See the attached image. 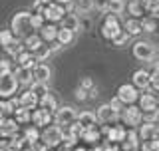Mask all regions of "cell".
<instances>
[{"instance_id":"obj_1","label":"cell","mask_w":159,"mask_h":151,"mask_svg":"<svg viewBox=\"0 0 159 151\" xmlns=\"http://www.w3.org/2000/svg\"><path fill=\"white\" fill-rule=\"evenodd\" d=\"M10 30L20 40H26L28 36L36 34L32 28V12H16L10 20Z\"/></svg>"},{"instance_id":"obj_2","label":"cell","mask_w":159,"mask_h":151,"mask_svg":"<svg viewBox=\"0 0 159 151\" xmlns=\"http://www.w3.org/2000/svg\"><path fill=\"white\" fill-rule=\"evenodd\" d=\"M64 129L62 127H58L56 123L54 125H48V127H44V131H42V141L46 143V147L48 149H58L60 145L64 143Z\"/></svg>"},{"instance_id":"obj_3","label":"cell","mask_w":159,"mask_h":151,"mask_svg":"<svg viewBox=\"0 0 159 151\" xmlns=\"http://www.w3.org/2000/svg\"><path fill=\"white\" fill-rule=\"evenodd\" d=\"M74 121H78V112L74 108H70V105H62V108H58V112L54 113V123H56L58 127H62L64 131H66Z\"/></svg>"},{"instance_id":"obj_4","label":"cell","mask_w":159,"mask_h":151,"mask_svg":"<svg viewBox=\"0 0 159 151\" xmlns=\"http://www.w3.org/2000/svg\"><path fill=\"white\" fill-rule=\"evenodd\" d=\"M18 80L16 76L12 74H0V99H10L14 98V94H16L18 89Z\"/></svg>"},{"instance_id":"obj_5","label":"cell","mask_w":159,"mask_h":151,"mask_svg":"<svg viewBox=\"0 0 159 151\" xmlns=\"http://www.w3.org/2000/svg\"><path fill=\"white\" fill-rule=\"evenodd\" d=\"M121 30H123V26L119 24V18L113 16V14H106V18H103V24H102V36L111 42V40L116 38L117 34L121 32Z\"/></svg>"},{"instance_id":"obj_6","label":"cell","mask_w":159,"mask_h":151,"mask_svg":"<svg viewBox=\"0 0 159 151\" xmlns=\"http://www.w3.org/2000/svg\"><path fill=\"white\" fill-rule=\"evenodd\" d=\"M121 119L125 125H129V129H135L143 123V112L139 109V105H125V109L121 112Z\"/></svg>"},{"instance_id":"obj_7","label":"cell","mask_w":159,"mask_h":151,"mask_svg":"<svg viewBox=\"0 0 159 151\" xmlns=\"http://www.w3.org/2000/svg\"><path fill=\"white\" fill-rule=\"evenodd\" d=\"M131 52H133V56L137 60H141V62H151V60L155 58V46L149 44V42H143V40H139V42L133 44Z\"/></svg>"},{"instance_id":"obj_8","label":"cell","mask_w":159,"mask_h":151,"mask_svg":"<svg viewBox=\"0 0 159 151\" xmlns=\"http://www.w3.org/2000/svg\"><path fill=\"white\" fill-rule=\"evenodd\" d=\"M66 8L62 6V4H58V2H52V4H48V6H44L42 10V16L46 22L50 24H56V22H62L64 16H66Z\"/></svg>"},{"instance_id":"obj_9","label":"cell","mask_w":159,"mask_h":151,"mask_svg":"<svg viewBox=\"0 0 159 151\" xmlns=\"http://www.w3.org/2000/svg\"><path fill=\"white\" fill-rule=\"evenodd\" d=\"M139 89L133 84H121L117 89V98L123 102V105H135V102H139Z\"/></svg>"},{"instance_id":"obj_10","label":"cell","mask_w":159,"mask_h":151,"mask_svg":"<svg viewBox=\"0 0 159 151\" xmlns=\"http://www.w3.org/2000/svg\"><path fill=\"white\" fill-rule=\"evenodd\" d=\"M99 131H102V135H106L107 141L119 143V145L125 141V135H127V129L123 127V125H117V123L116 125H106V127H102Z\"/></svg>"},{"instance_id":"obj_11","label":"cell","mask_w":159,"mask_h":151,"mask_svg":"<svg viewBox=\"0 0 159 151\" xmlns=\"http://www.w3.org/2000/svg\"><path fill=\"white\" fill-rule=\"evenodd\" d=\"M54 121V113L46 112V109L42 108H36L32 109V119H30V125H34V127H48V125H52Z\"/></svg>"},{"instance_id":"obj_12","label":"cell","mask_w":159,"mask_h":151,"mask_svg":"<svg viewBox=\"0 0 159 151\" xmlns=\"http://www.w3.org/2000/svg\"><path fill=\"white\" fill-rule=\"evenodd\" d=\"M139 109H141L143 113L157 112V109H159V102H157L155 92H153L151 88H149L145 94H141V95H139Z\"/></svg>"},{"instance_id":"obj_13","label":"cell","mask_w":159,"mask_h":151,"mask_svg":"<svg viewBox=\"0 0 159 151\" xmlns=\"http://www.w3.org/2000/svg\"><path fill=\"white\" fill-rule=\"evenodd\" d=\"M18 133H20V125L16 123V119H14V117L0 119V137H2V139L10 141V139H14Z\"/></svg>"},{"instance_id":"obj_14","label":"cell","mask_w":159,"mask_h":151,"mask_svg":"<svg viewBox=\"0 0 159 151\" xmlns=\"http://www.w3.org/2000/svg\"><path fill=\"white\" fill-rule=\"evenodd\" d=\"M96 117H98V121H99V123L111 125V123H117V119H119V113H117V112H113V109H111V105H109V103H103V105H99V108H98V112H96Z\"/></svg>"},{"instance_id":"obj_15","label":"cell","mask_w":159,"mask_h":151,"mask_svg":"<svg viewBox=\"0 0 159 151\" xmlns=\"http://www.w3.org/2000/svg\"><path fill=\"white\" fill-rule=\"evenodd\" d=\"M131 84L135 85V88L141 92V89H147L151 88V74L147 72V70H137V72H133L131 76Z\"/></svg>"},{"instance_id":"obj_16","label":"cell","mask_w":159,"mask_h":151,"mask_svg":"<svg viewBox=\"0 0 159 151\" xmlns=\"http://www.w3.org/2000/svg\"><path fill=\"white\" fill-rule=\"evenodd\" d=\"M139 145H141V139H139L137 129H127V135H125V141L121 143V149L123 151H139Z\"/></svg>"},{"instance_id":"obj_17","label":"cell","mask_w":159,"mask_h":151,"mask_svg":"<svg viewBox=\"0 0 159 151\" xmlns=\"http://www.w3.org/2000/svg\"><path fill=\"white\" fill-rule=\"evenodd\" d=\"M125 8H127V12L131 14V18L141 20V18L147 16V12H145V0H129V2L125 4Z\"/></svg>"},{"instance_id":"obj_18","label":"cell","mask_w":159,"mask_h":151,"mask_svg":"<svg viewBox=\"0 0 159 151\" xmlns=\"http://www.w3.org/2000/svg\"><path fill=\"white\" fill-rule=\"evenodd\" d=\"M58 26L56 24H50V22H46L42 28H40V32H38V36L44 40L46 44H52V42H56V38H58Z\"/></svg>"},{"instance_id":"obj_19","label":"cell","mask_w":159,"mask_h":151,"mask_svg":"<svg viewBox=\"0 0 159 151\" xmlns=\"http://www.w3.org/2000/svg\"><path fill=\"white\" fill-rule=\"evenodd\" d=\"M139 139L143 141H153V139L157 137V123H145L143 121L141 125H139Z\"/></svg>"},{"instance_id":"obj_20","label":"cell","mask_w":159,"mask_h":151,"mask_svg":"<svg viewBox=\"0 0 159 151\" xmlns=\"http://www.w3.org/2000/svg\"><path fill=\"white\" fill-rule=\"evenodd\" d=\"M50 78H52V68L48 64L40 62L36 68H34V82H40V84H48Z\"/></svg>"},{"instance_id":"obj_21","label":"cell","mask_w":159,"mask_h":151,"mask_svg":"<svg viewBox=\"0 0 159 151\" xmlns=\"http://www.w3.org/2000/svg\"><path fill=\"white\" fill-rule=\"evenodd\" d=\"M18 98H20V105H22V108H26V109H30V112H32V109H36L38 103H40V99L36 98V94H34L32 89H26V92H22Z\"/></svg>"},{"instance_id":"obj_22","label":"cell","mask_w":159,"mask_h":151,"mask_svg":"<svg viewBox=\"0 0 159 151\" xmlns=\"http://www.w3.org/2000/svg\"><path fill=\"white\" fill-rule=\"evenodd\" d=\"M36 62H38V60L34 58V54H30V52H26V50H24V52L20 54V56H18L16 60H14V64H16L18 68H26V70H34V68L38 66Z\"/></svg>"},{"instance_id":"obj_23","label":"cell","mask_w":159,"mask_h":151,"mask_svg":"<svg viewBox=\"0 0 159 151\" xmlns=\"http://www.w3.org/2000/svg\"><path fill=\"white\" fill-rule=\"evenodd\" d=\"M80 141H84V143H89V145H99V141H102V131H99V127L84 129V133H82V139H80Z\"/></svg>"},{"instance_id":"obj_24","label":"cell","mask_w":159,"mask_h":151,"mask_svg":"<svg viewBox=\"0 0 159 151\" xmlns=\"http://www.w3.org/2000/svg\"><path fill=\"white\" fill-rule=\"evenodd\" d=\"M123 32H125L129 38H131V36H139V34L143 32V30H141V20L127 18L125 22H123Z\"/></svg>"},{"instance_id":"obj_25","label":"cell","mask_w":159,"mask_h":151,"mask_svg":"<svg viewBox=\"0 0 159 151\" xmlns=\"http://www.w3.org/2000/svg\"><path fill=\"white\" fill-rule=\"evenodd\" d=\"M78 123L84 129H92V127H98V117L93 112H82L78 113Z\"/></svg>"},{"instance_id":"obj_26","label":"cell","mask_w":159,"mask_h":151,"mask_svg":"<svg viewBox=\"0 0 159 151\" xmlns=\"http://www.w3.org/2000/svg\"><path fill=\"white\" fill-rule=\"evenodd\" d=\"M14 76H16L18 84L20 85H30L34 84V70H26V68H18L14 70Z\"/></svg>"},{"instance_id":"obj_27","label":"cell","mask_w":159,"mask_h":151,"mask_svg":"<svg viewBox=\"0 0 159 151\" xmlns=\"http://www.w3.org/2000/svg\"><path fill=\"white\" fill-rule=\"evenodd\" d=\"M60 24H62L60 28H66V30H70V32H74V34H76L78 30H80V26H82V20H80V18L76 16V14H72V12H70V14H66V16H64V20H62Z\"/></svg>"},{"instance_id":"obj_28","label":"cell","mask_w":159,"mask_h":151,"mask_svg":"<svg viewBox=\"0 0 159 151\" xmlns=\"http://www.w3.org/2000/svg\"><path fill=\"white\" fill-rule=\"evenodd\" d=\"M22 42H24V48H26V52H30V54H36L38 50L42 48L44 44H46L42 38L38 36V34H32V36H28L26 40H22Z\"/></svg>"},{"instance_id":"obj_29","label":"cell","mask_w":159,"mask_h":151,"mask_svg":"<svg viewBox=\"0 0 159 151\" xmlns=\"http://www.w3.org/2000/svg\"><path fill=\"white\" fill-rule=\"evenodd\" d=\"M24 50H26V48H24V42H22L20 38H16L12 44H10V46L4 48V52L8 54V58H10V60H16V58L20 56V54L24 52Z\"/></svg>"},{"instance_id":"obj_30","label":"cell","mask_w":159,"mask_h":151,"mask_svg":"<svg viewBox=\"0 0 159 151\" xmlns=\"http://www.w3.org/2000/svg\"><path fill=\"white\" fill-rule=\"evenodd\" d=\"M38 108L46 109V112H50V113H56V112H58V99L54 98L52 94H46V95H44L42 99H40Z\"/></svg>"},{"instance_id":"obj_31","label":"cell","mask_w":159,"mask_h":151,"mask_svg":"<svg viewBox=\"0 0 159 151\" xmlns=\"http://www.w3.org/2000/svg\"><path fill=\"white\" fill-rule=\"evenodd\" d=\"M22 135H24V139H26V143H28V145H32V143L40 141V137H42L40 129H38V127H34V125H26V127L22 129Z\"/></svg>"},{"instance_id":"obj_32","label":"cell","mask_w":159,"mask_h":151,"mask_svg":"<svg viewBox=\"0 0 159 151\" xmlns=\"http://www.w3.org/2000/svg\"><path fill=\"white\" fill-rule=\"evenodd\" d=\"M14 119H16L18 125H30V119H32V112L26 108H18L14 112Z\"/></svg>"},{"instance_id":"obj_33","label":"cell","mask_w":159,"mask_h":151,"mask_svg":"<svg viewBox=\"0 0 159 151\" xmlns=\"http://www.w3.org/2000/svg\"><path fill=\"white\" fill-rule=\"evenodd\" d=\"M14 117V105L10 99H0V119Z\"/></svg>"},{"instance_id":"obj_34","label":"cell","mask_w":159,"mask_h":151,"mask_svg":"<svg viewBox=\"0 0 159 151\" xmlns=\"http://www.w3.org/2000/svg\"><path fill=\"white\" fill-rule=\"evenodd\" d=\"M56 42L60 44V46H70V44L74 42V32H70V30H66V28H60Z\"/></svg>"},{"instance_id":"obj_35","label":"cell","mask_w":159,"mask_h":151,"mask_svg":"<svg viewBox=\"0 0 159 151\" xmlns=\"http://www.w3.org/2000/svg\"><path fill=\"white\" fill-rule=\"evenodd\" d=\"M123 10H125V2L123 0H109L107 4V14H113V16H117V14H121Z\"/></svg>"},{"instance_id":"obj_36","label":"cell","mask_w":159,"mask_h":151,"mask_svg":"<svg viewBox=\"0 0 159 151\" xmlns=\"http://www.w3.org/2000/svg\"><path fill=\"white\" fill-rule=\"evenodd\" d=\"M14 40H16V36L12 34V30H0V46L2 48L10 46Z\"/></svg>"},{"instance_id":"obj_37","label":"cell","mask_w":159,"mask_h":151,"mask_svg":"<svg viewBox=\"0 0 159 151\" xmlns=\"http://www.w3.org/2000/svg\"><path fill=\"white\" fill-rule=\"evenodd\" d=\"M30 89H32V92L36 94V98H38V99H42L46 94H50V89H48V84H40V82H34Z\"/></svg>"},{"instance_id":"obj_38","label":"cell","mask_w":159,"mask_h":151,"mask_svg":"<svg viewBox=\"0 0 159 151\" xmlns=\"http://www.w3.org/2000/svg\"><path fill=\"white\" fill-rule=\"evenodd\" d=\"M141 30L143 32H155L157 30V20H153L151 16L141 18Z\"/></svg>"},{"instance_id":"obj_39","label":"cell","mask_w":159,"mask_h":151,"mask_svg":"<svg viewBox=\"0 0 159 151\" xmlns=\"http://www.w3.org/2000/svg\"><path fill=\"white\" fill-rule=\"evenodd\" d=\"M50 54H52V52H50V46H48V44H44V46L40 48L36 54H34V58H36L38 62H44V60H46V58L50 56Z\"/></svg>"},{"instance_id":"obj_40","label":"cell","mask_w":159,"mask_h":151,"mask_svg":"<svg viewBox=\"0 0 159 151\" xmlns=\"http://www.w3.org/2000/svg\"><path fill=\"white\" fill-rule=\"evenodd\" d=\"M46 24V20H44V16L42 14H32V28H34V32H40V28Z\"/></svg>"},{"instance_id":"obj_41","label":"cell","mask_w":159,"mask_h":151,"mask_svg":"<svg viewBox=\"0 0 159 151\" xmlns=\"http://www.w3.org/2000/svg\"><path fill=\"white\" fill-rule=\"evenodd\" d=\"M12 62H14V60H10V58L0 60V74H12L14 72V70H12Z\"/></svg>"},{"instance_id":"obj_42","label":"cell","mask_w":159,"mask_h":151,"mask_svg":"<svg viewBox=\"0 0 159 151\" xmlns=\"http://www.w3.org/2000/svg\"><path fill=\"white\" fill-rule=\"evenodd\" d=\"M127 40H129V36H127V34L121 30V32H119L117 36L111 40V44H113V46H125V44H127Z\"/></svg>"},{"instance_id":"obj_43","label":"cell","mask_w":159,"mask_h":151,"mask_svg":"<svg viewBox=\"0 0 159 151\" xmlns=\"http://www.w3.org/2000/svg\"><path fill=\"white\" fill-rule=\"evenodd\" d=\"M102 147H103V151H123L119 143H111V141H107V139L102 141Z\"/></svg>"},{"instance_id":"obj_44","label":"cell","mask_w":159,"mask_h":151,"mask_svg":"<svg viewBox=\"0 0 159 151\" xmlns=\"http://www.w3.org/2000/svg\"><path fill=\"white\" fill-rule=\"evenodd\" d=\"M149 74H151V89L153 92H159V68H155Z\"/></svg>"},{"instance_id":"obj_45","label":"cell","mask_w":159,"mask_h":151,"mask_svg":"<svg viewBox=\"0 0 159 151\" xmlns=\"http://www.w3.org/2000/svg\"><path fill=\"white\" fill-rule=\"evenodd\" d=\"M143 121H145V123H157L159 121V109H157V112L143 113Z\"/></svg>"},{"instance_id":"obj_46","label":"cell","mask_w":159,"mask_h":151,"mask_svg":"<svg viewBox=\"0 0 159 151\" xmlns=\"http://www.w3.org/2000/svg\"><path fill=\"white\" fill-rule=\"evenodd\" d=\"M109 105H111V109H113V112H117V113H121L123 109H125V108H123V102L117 98V95L111 99V102H109Z\"/></svg>"},{"instance_id":"obj_47","label":"cell","mask_w":159,"mask_h":151,"mask_svg":"<svg viewBox=\"0 0 159 151\" xmlns=\"http://www.w3.org/2000/svg\"><path fill=\"white\" fill-rule=\"evenodd\" d=\"M74 95H76L78 102H84V99H88V98H89V92H86V89H84L82 85H78L76 92H74Z\"/></svg>"},{"instance_id":"obj_48","label":"cell","mask_w":159,"mask_h":151,"mask_svg":"<svg viewBox=\"0 0 159 151\" xmlns=\"http://www.w3.org/2000/svg\"><path fill=\"white\" fill-rule=\"evenodd\" d=\"M107 4H109V0H92V6L98 10H103V12L107 10Z\"/></svg>"},{"instance_id":"obj_49","label":"cell","mask_w":159,"mask_h":151,"mask_svg":"<svg viewBox=\"0 0 159 151\" xmlns=\"http://www.w3.org/2000/svg\"><path fill=\"white\" fill-rule=\"evenodd\" d=\"M56 2H58V4H62L64 8H68L70 4H74V0H56Z\"/></svg>"},{"instance_id":"obj_50","label":"cell","mask_w":159,"mask_h":151,"mask_svg":"<svg viewBox=\"0 0 159 151\" xmlns=\"http://www.w3.org/2000/svg\"><path fill=\"white\" fill-rule=\"evenodd\" d=\"M88 151H103V147H102V143H99V145H92Z\"/></svg>"},{"instance_id":"obj_51","label":"cell","mask_w":159,"mask_h":151,"mask_svg":"<svg viewBox=\"0 0 159 151\" xmlns=\"http://www.w3.org/2000/svg\"><path fill=\"white\" fill-rule=\"evenodd\" d=\"M74 151H88V147H84V145H78V147H74Z\"/></svg>"},{"instance_id":"obj_52","label":"cell","mask_w":159,"mask_h":151,"mask_svg":"<svg viewBox=\"0 0 159 151\" xmlns=\"http://www.w3.org/2000/svg\"><path fill=\"white\" fill-rule=\"evenodd\" d=\"M40 2L44 4V6H48V4H52V2H56V0H40Z\"/></svg>"},{"instance_id":"obj_53","label":"cell","mask_w":159,"mask_h":151,"mask_svg":"<svg viewBox=\"0 0 159 151\" xmlns=\"http://www.w3.org/2000/svg\"><path fill=\"white\" fill-rule=\"evenodd\" d=\"M157 137H159V121H157Z\"/></svg>"},{"instance_id":"obj_54","label":"cell","mask_w":159,"mask_h":151,"mask_svg":"<svg viewBox=\"0 0 159 151\" xmlns=\"http://www.w3.org/2000/svg\"><path fill=\"white\" fill-rule=\"evenodd\" d=\"M50 151H60V149H50Z\"/></svg>"},{"instance_id":"obj_55","label":"cell","mask_w":159,"mask_h":151,"mask_svg":"<svg viewBox=\"0 0 159 151\" xmlns=\"http://www.w3.org/2000/svg\"><path fill=\"white\" fill-rule=\"evenodd\" d=\"M157 30H159V20H157Z\"/></svg>"}]
</instances>
